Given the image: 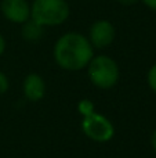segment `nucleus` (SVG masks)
<instances>
[{
  "instance_id": "2eb2a0df",
  "label": "nucleus",
  "mask_w": 156,
  "mask_h": 158,
  "mask_svg": "<svg viewBox=\"0 0 156 158\" xmlns=\"http://www.w3.org/2000/svg\"><path fill=\"white\" fill-rule=\"evenodd\" d=\"M151 146H152V148H154V151L156 154V129L154 131V133H152V136H151Z\"/></svg>"
},
{
  "instance_id": "9b49d317",
  "label": "nucleus",
  "mask_w": 156,
  "mask_h": 158,
  "mask_svg": "<svg viewBox=\"0 0 156 158\" xmlns=\"http://www.w3.org/2000/svg\"><path fill=\"white\" fill-rule=\"evenodd\" d=\"M10 89V81H8V77L4 74L3 71H0V96L6 94Z\"/></svg>"
},
{
  "instance_id": "ddd939ff",
  "label": "nucleus",
  "mask_w": 156,
  "mask_h": 158,
  "mask_svg": "<svg viewBox=\"0 0 156 158\" xmlns=\"http://www.w3.org/2000/svg\"><path fill=\"white\" fill-rule=\"evenodd\" d=\"M6 39H4V36L0 33V57H2L3 54H4V52H6Z\"/></svg>"
},
{
  "instance_id": "6e6552de",
  "label": "nucleus",
  "mask_w": 156,
  "mask_h": 158,
  "mask_svg": "<svg viewBox=\"0 0 156 158\" xmlns=\"http://www.w3.org/2000/svg\"><path fill=\"white\" fill-rule=\"evenodd\" d=\"M44 35V27H41L40 24H37L36 21H33L32 18H29L26 22L21 25V36L24 40L29 42V43H35L39 42Z\"/></svg>"
},
{
  "instance_id": "4468645a",
  "label": "nucleus",
  "mask_w": 156,
  "mask_h": 158,
  "mask_svg": "<svg viewBox=\"0 0 156 158\" xmlns=\"http://www.w3.org/2000/svg\"><path fill=\"white\" fill-rule=\"evenodd\" d=\"M116 2L122 6H133V4H137L140 0H116Z\"/></svg>"
},
{
  "instance_id": "f03ea898",
  "label": "nucleus",
  "mask_w": 156,
  "mask_h": 158,
  "mask_svg": "<svg viewBox=\"0 0 156 158\" xmlns=\"http://www.w3.org/2000/svg\"><path fill=\"white\" fill-rule=\"evenodd\" d=\"M71 15L68 0H33L30 3V18L44 28L60 27Z\"/></svg>"
},
{
  "instance_id": "f257e3e1",
  "label": "nucleus",
  "mask_w": 156,
  "mask_h": 158,
  "mask_svg": "<svg viewBox=\"0 0 156 158\" xmlns=\"http://www.w3.org/2000/svg\"><path fill=\"white\" fill-rule=\"evenodd\" d=\"M94 57V47L83 33L66 32L55 40L53 47V58L64 71L76 72L86 69Z\"/></svg>"
},
{
  "instance_id": "9d476101",
  "label": "nucleus",
  "mask_w": 156,
  "mask_h": 158,
  "mask_svg": "<svg viewBox=\"0 0 156 158\" xmlns=\"http://www.w3.org/2000/svg\"><path fill=\"white\" fill-rule=\"evenodd\" d=\"M146 83H148L149 89L156 93V64H154L146 72Z\"/></svg>"
},
{
  "instance_id": "f8f14e48",
  "label": "nucleus",
  "mask_w": 156,
  "mask_h": 158,
  "mask_svg": "<svg viewBox=\"0 0 156 158\" xmlns=\"http://www.w3.org/2000/svg\"><path fill=\"white\" fill-rule=\"evenodd\" d=\"M145 7H148L149 10L152 11H156V0H140Z\"/></svg>"
},
{
  "instance_id": "423d86ee",
  "label": "nucleus",
  "mask_w": 156,
  "mask_h": 158,
  "mask_svg": "<svg viewBox=\"0 0 156 158\" xmlns=\"http://www.w3.org/2000/svg\"><path fill=\"white\" fill-rule=\"evenodd\" d=\"M0 10L11 24L22 25L30 18V3L28 0H2Z\"/></svg>"
},
{
  "instance_id": "20e7f679",
  "label": "nucleus",
  "mask_w": 156,
  "mask_h": 158,
  "mask_svg": "<svg viewBox=\"0 0 156 158\" xmlns=\"http://www.w3.org/2000/svg\"><path fill=\"white\" fill-rule=\"evenodd\" d=\"M80 126L84 136L96 143H108L115 136V126L112 121L97 111L82 117Z\"/></svg>"
},
{
  "instance_id": "0eeeda50",
  "label": "nucleus",
  "mask_w": 156,
  "mask_h": 158,
  "mask_svg": "<svg viewBox=\"0 0 156 158\" xmlns=\"http://www.w3.org/2000/svg\"><path fill=\"white\" fill-rule=\"evenodd\" d=\"M22 93L28 101L32 103L40 101L46 94V82L43 77L36 72L28 74L22 82Z\"/></svg>"
},
{
  "instance_id": "7ed1b4c3",
  "label": "nucleus",
  "mask_w": 156,
  "mask_h": 158,
  "mask_svg": "<svg viewBox=\"0 0 156 158\" xmlns=\"http://www.w3.org/2000/svg\"><path fill=\"white\" fill-rule=\"evenodd\" d=\"M86 69L91 83L102 90L115 87L120 79L119 64L116 63V60L107 54H94Z\"/></svg>"
},
{
  "instance_id": "1a4fd4ad",
  "label": "nucleus",
  "mask_w": 156,
  "mask_h": 158,
  "mask_svg": "<svg viewBox=\"0 0 156 158\" xmlns=\"http://www.w3.org/2000/svg\"><path fill=\"white\" fill-rule=\"evenodd\" d=\"M77 111H79V114L82 115V117H84V115H87V114H90V112L96 111V108H94L93 101L84 98V100H80L79 103H77Z\"/></svg>"
},
{
  "instance_id": "39448f33",
  "label": "nucleus",
  "mask_w": 156,
  "mask_h": 158,
  "mask_svg": "<svg viewBox=\"0 0 156 158\" xmlns=\"http://www.w3.org/2000/svg\"><path fill=\"white\" fill-rule=\"evenodd\" d=\"M116 29L109 19H96L88 28L87 39L94 50L108 49L115 42Z\"/></svg>"
}]
</instances>
